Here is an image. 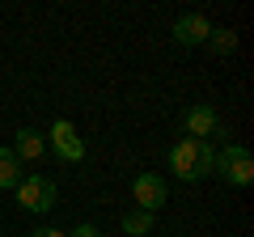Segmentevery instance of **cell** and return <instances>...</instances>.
Listing matches in <instances>:
<instances>
[{"label":"cell","instance_id":"cell-11","mask_svg":"<svg viewBox=\"0 0 254 237\" xmlns=\"http://www.w3.org/2000/svg\"><path fill=\"white\" fill-rule=\"evenodd\" d=\"M148 229H153V216H148V212H123V233L127 237H144Z\"/></svg>","mask_w":254,"mask_h":237},{"label":"cell","instance_id":"cell-13","mask_svg":"<svg viewBox=\"0 0 254 237\" xmlns=\"http://www.w3.org/2000/svg\"><path fill=\"white\" fill-rule=\"evenodd\" d=\"M30 237H68V233H60V229H34Z\"/></svg>","mask_w":254,"mask_h":237},{"label":"cell","instance_id":"cell-4","mask_svg":"<svg viewBox=\"0 0 254 237\" xmlns=\"http://www.w3.org/2000/svg\"><path fill=\"white\" fill-rule=\"evenodd\" d=\"M182 127H187V140H208V144H212V136H229L220 115H216V106H208V102H195L182 115Z\"/></svg>","mask_w":254,"mask_h":237},{"label":"cell","instance_id":"cell-9","mask_svg":"<svg viewBox=\"0 0 254 237\" xmlns=\"http://www.w3.org/2000/svg\"><path fill=\"white\" fill-rule=\"evenodd\" d=\"M21 182V161L13 148H0V191H17Z\"/></svg>","mask_w":254,"mask_h":237},{"label":"cell","instance_id":"cell-8","mask_svg":"<svg viewBox=\"0 0 254 237\" xmlns=\"http://www.w3.org/2000/svg\"><path fill=\"white\" fill-rule=\"evenodd\" d=\"M13 153H17V161H38V157L47 153V136L38 127H21L17 131V144H13Z\"/></svg>","mask_w":254,"mask_h":237},{"label":"cell","instance_id":"cell-7","mask_svg":"<svg viewBox=\"0 0 254 237\" xmlns=\"http://www.w3.org/2000/svg\"><path fill=\"white\" fill-rule=\"evenodd\" d=\"M131 195H136V208L153 216V212L165 203V178L161 174H140L136 182H131Z\"/></svg>","mask_w":254,"mask_h":237},{"label":"cell","instance_id":"cell-5","mask_svg":"<svg viewBox=\"0 0 254 237\" xmlns=\"http://www.w3.org/2000/svg\"><path fill=\"white\" fill-rule=\"evenodd\" d=\"M47 140H51V148H55V157L60 161H85V140L76 136V127L68 123V118H55L51 123V131H47Z\"/></svg>","mask_w":254,"mask_h":237},{"label":"cell","instance_id":"cell-10","mask_svg":"<svg viewBox=\"0 0 254 237\" xmlns=\"http://www.w3.org/2000/svg\"><path fill=\"white\" fill-rule=\"evenodd\" d=\"M203 47H208L212 55H229L237 47V34L229 26H212V34H208V43H203Z\"/></svg>","mask_w":254,"mask_h":237},{"label":"cell","instance_id":"cell-3","mask_svg":"<svg viewBox=\"0 0 254 237\" xmlns=\"http://www.w3.org/2000/svg\"><path fill=\"white\" fill-rule=\"evenodd\" d=\"M55 199H60V191H55V182L47 174H30V178L17 182V203L26 212H51Z\"/></svg>","mask_w":254,"mask_h":237},{"label":"cell","instance_id":"cell-1","mask_svg":"<svg viewBox=\"0 0 254 237\" xmlns=\"http://www.w3.org/2000/svg\"><path fill=\"white\" fill-rule=\"evenodd\" d=\"M170 170L182 182H199V178H208L216 170V148L208 140H178L170 148Z\"/></svg>","mask_w":254,"mask_h":237},{"label":"cell","instance_id":"cell-6","mask_svg":"<svg viewBox=\"0 0 254 237\" xmlns=\"http://www.w3.org/2000/svg\"><path fill=\"white\" fill-rule=\"evenodd\" d=\"M174 43L178 47H203L208 43V34H212V21L203 17V13H182L178 21H174Z\"/></svg>","mask_w":254,"mask_h":237},{"label":"cell","instance_id":"cell-12","mask_svg":"<svg viewBox=\"0 0 254 237\" xmlns=\"http://www.w3.org/2000/svg\"><path fill=\"white\" fill-rule=\"evenodd\" d=\"M68 237H102V229H98V225H76Z\"/></svg>","mask_w":254,"mask_h":237},{"label":"cell","instance_id":"cell-2","mask_svg":"<svg viewBox=\"0 0 254 237\" xmlns=\"http://www.w3.org/2000/svg\"><path fill=\"white\" fill-rule=\"evenodd\" d=\"M212 174H220L229 186H250L254 182V157H250V148H242V144L220 148V153H216V170H212Z\"/></svg>","mask_w":254,"mask_h":237}]
</instances>
